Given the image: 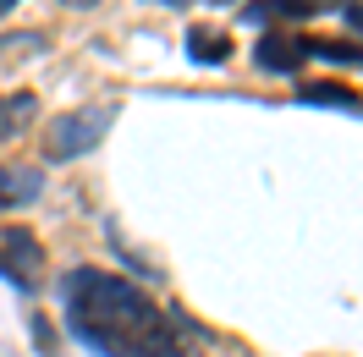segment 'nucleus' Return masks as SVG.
<instances>
[{"mask_svg": "<svg viewBox=\"0 0 363 357\" xmlns=\"http://www.w3.org/2000/svg\"><path fill=\"white\" fill-rule=\"evenodd\" d=\"M67 330L94 357H199L182 341V324L199 330L193 319L165 313L143 286L105 275V269H67L61 275ZM204 335V330H199Z\"/></svg>", "mask_w": 363, "mask_h": 357, "instance_id": "nucleus-1", "label": "nucleus"}, {"mask_svg": "<svg viewBox=\"0 0 363 357\" xmlns=\"http://www.w3.org/2000/svg\"><path fill=\"white\" fill-rule=\"evenodd\" d=\"M116 115H121V105H116V99H99V105L61 110L55 121H50V132L39 137V154H45L50 165H67V159L94 154V149L105 143V132L116 127Z\"/></svg>", "mask_w": 363, "mask_h": 357, "instance_id": "nucleus-2", "label": "nucleus"}, {"mask_svg": "<svg viewBox=\"0 0 363 357\" xmlns=\"http://www.w3.org/2000/svg\"><path fill=\"white\" fill-rule=\"evenodd\" d=\"M0 275L17 291L45 286V242H39L28 225H6V231H0Z\"/></svg>", "mask_w": 363, "mask_h": 357, "instance_id": "nucleus-3", "label": "nucleus"}, {"mask_svg": "<svg viewBox=\"0 0 363 357\" xmlns=\"http://www.w3.org/2000/svg\"><path fill=\"white\" fill-rule=\"evenodd\" d=\"M253 61H259V72L292 77V72H303V61H308V39H297V33H264L259 50H253Z\"/></svg>", "mask_w": 363, "mask_h": 357, "instance_id": "nucleus-4", "label": "nucleus"}, {"mask_svg": "<svg viewBox=\"0 0 363 357\" xmlns=\"http://www.w3.org/2000/svg\"><path fill=\"white\" fill-rule=\"evenodd\" d=\"M187 50H193L199 67H226L231 61V33L215 28V23H193L187 28Z\"/></svg>", "mask_w": 363, "mask_h": 357, "instance_id": "nucleus-5", "label": "nucleus"}, {"mask_svg": "<svg viewBox=\"0 0 363 357\" xmlns=\"http://www.w3.org/2000/svg\"><path fill=\"white\" fill-rule=\"evenodd\" d=\"M319 11H325V0H259V6H248L253 23H281V17L308 23V17H319Z\"/></svg>", "mask_w": 363, "mask_h": 357, "instance_id": "nucleus-6", "label": "nucleus"}, {"mask_svg": "<svg viewBox=\"0 0 363 357\" xmlns=\"http://www.w3.org/2000/svg\"><path fill=\"white\" fill-rule=\"evenodd\" d=\"M297 99H303V105H330V110H352V115H363V99L347 89V83H308Z\"/></svg>", "mask_w": 363, "mask_h": 357, "instance_id": "nucleus-7", "label": "nucleus"}, {"mask_svg": "<svg viewBox=\"0 0 363 357\" xmlns=\"http://www.w3.org/2000/svg\"><path fill=\"white\" fill-rule=\"evenodd\" d=\"M33 115H39V94H28V89L23 94H6V99H0V137L23 132Z\"/></svg>", "mask_w": 363, "mask_h": 357, "instance_id": "nucleus-8", "label": "nucleus"}, {"mask_svg": "<svg viewBox=\"0 0 363 357\" xmlns=\"http://www.w3.org/2000/svg\"><path fill=\"white\" fill-rule=\"evenodd\" d=\"M33 198H39V171H6L0 165V209H17Z\"/></svg>", "mask_w": 363, "mask_h": 357, "instance_id": "nucleus-9", "label": "nucleus"}, {"mask_svg": "<svg viewBox=\"0 0 363 357\" xmlns=\"http://www.w3.org/2000/svg\"><path fill=\"white\" fill-rule=\"evenodd\" d=\"M308 55L330 61V67H358L363 72V45H347V39H308Z\"/></svg>", "mask_w": 363, "mask_h": 357, "instance_id": "nucleus-10", "label": "nucleus"}, {"mask_svg": "<svg viewBox=\"0 0 363 357\" xmlns=\"http://www.w3.org/2000/svg\"><path fill=\"white\" fill-rule=\"evenodd\" d=\"M33 341H39V352H45V357H55V330H50L45 313H33Z\"/></svg>", "mask_w": 363, "mask_h": 357, "instance_id": "nucleus-11", "label": "nucleus"}, {"mask_svg": "<svg viewBox=\"0 0 363 357\" xmlns=\"http://www.w3.org/2000/svg\"><path fill=\"white\" fill-rule=\"evenodd\" d=\"M341 17H347V28L363 39V0H352V6H341Z\"/></svg>", "mask_w": 363, "mask_h": 357, "instance_id": "nucleus-12", "label": "nucleus"}, {"mask_svg": "<svg viewBox=\"0 0 363 357\" xmlns=\"http://www.w3.org/2000/svg\"><path fill=\"white\" fill-rule=\"evenodd\" d=\"M11 6H17V0H0V11H11Z\"/></svg>", "mask_w": 363, "mask_h": 357, "instance_id": "nucleus-13", "label": "nucleus"}]
</instances>
